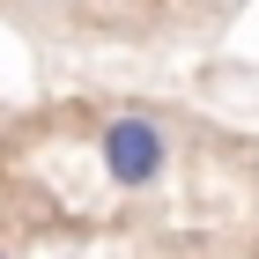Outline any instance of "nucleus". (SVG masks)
<instances>
[{"mask_svg": "<svg viewBox=\"0 0 259 259\" xmlns=\"http://www.w3.org/2000/svg\"><path fill=\"white\" fill-rule=\"evenodd\" d=\"M97 163H104V178L119 185V193L156 185L163 163H170V134H163V119H148V111H111V119L97 126Z\"/></svg>", "mask_w": 259, "mask_h": 259, "instance_id": "nucleus-1", "label": "nucleus"}, {"mask_svg": "<svg viewBox=\"0 0 259 259\" xmlns=\"http://www.w3.org/2000/svg\"><path fill=\"white\" fill-rule=\"evenodd\" d=\"M0 259H8V252H0Z\"/></svg>", "mask_w": 259, "mask_h": 259, "instance_id": "nucleus-2", "label": "nucleus"}]
</instances>
